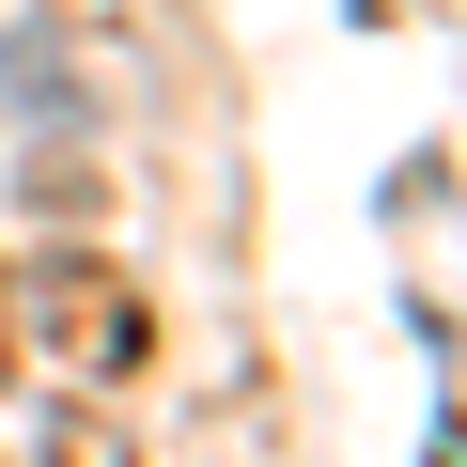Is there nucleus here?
<instances>
[{
    "instance_id": "4",
    "label": "nucleus",
    "mask_w": 467,
    "mask_h": 467,
    "mask_svg": "<svg viewBox=\"0 0 467 467\" xmlns=\"http://www.w3.org/2000/svg\"><path fill=\"white\" fill-rule=\"evenodd\" d=\"M0 296H16V281H0ZM16 358H32V327H16V312H0V374H16Z\"/></svg>"
},
{
    "instance_id": "3",
    "label": "nucleus",
    "mask_w": 467,
    "mask_h": 467,
    "mask_svg": "<svg viewBox=\"0 0 467 467\" xmlns=\"http://www.w3.org/2000/svg\"><path fill=\"white\" fill-rule=\"evenodd\" d=\"M16 187H32V218H63V234H78V218H109V171H94V156H32Z\"/></svg>"
},
{
    "instance_id": "1",
    "label": "nucleus",
    "mask_w": 467,
    "mask_h": 467,
    "mask_svg": "<svg viewBox=\"0 0 467 467\" xmlns=\"http://www.w3.org/2000/svg\"><path fill=\"white\" fill-rule=\"evenodd\" d=\"M32 327H47V358H63L78 389H125V374H156V296H140L109 250H63V265H32Z\"/></svg>"
},
{
    "instance_id": "2",
    "label": "nucleus",
    "mask_w": 467,
    "mask_h": 467,
    "mask_svg": "<svg viewBox=\"0 0 467 467\" xmlns=\"http://www.w3.org/2000/svg\"><path fill=\"white\" fill-rule=\"evenodd\" d=\"M47 467H140V420H109V389L47 405Z\"/></svg>"
}]
</instances>
